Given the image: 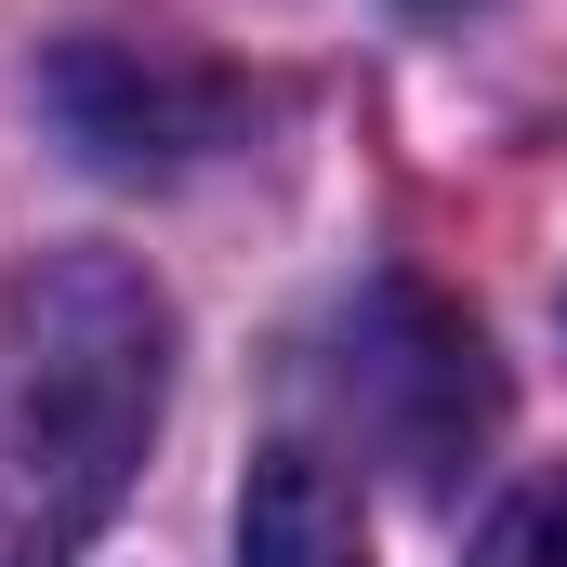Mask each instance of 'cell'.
Wrapping results in <instances>:
<instances>
[{
    "instance_id": "cell-4",
    "label": "cell",
    "mask_w": 567,
    "mask_h": 567,
    "mask_svg": "<svg viewBox=\"0 0 567 567\" xmlns=\"http://www.w3.org/2000/svg\"><path fill=\"white\" fill-rule=\"evenodd\" d=\"M238 567H370L357 475L330 449H265L238 488Z\"/></svg>"
},
{
    "instance_id": "cell-3",
    "label": "cell",
    "mask_w": 567,
    "mask_h": 567,
    "mask_svg": "<svg viewBox=\"0 0 567 567\" xmlns=\"http://www.w3.org/2000/svg\"><path fill=\"white\" fill-rule=\"evenodd\" d=\"M53 120L80 133V158H106V172H172V158H198V145L238 133V93H225V80L158 66V53L93 40V53H66V66H53Z\"/></svg>"
},
{
    "instance_id": "cell-5",
    "label": "cell",
    "mask_w": 567,
    "mask_h": 567,
    "mask_svg": "<svg viewBox=\"0 0 567 567\" xmlns=\"http://www.w3.org/2000/svg\"><path fill=\"white\" fill-rule=\"evenodd\" d=\"M475 567H567V475L515 488V502H502V528L475 542Z\"/></svg>"
},
{
    "instance_id": "cell-2",
    "label": "cell",
    "mask_w": 567,
    "mask_h": 567,
    "mask_svg": "<svg viewBox=\"0 0 567 567\" xmlns=\"http://www.w3.org/2000/svg\"><path fill=\"white\" fill-rule=\"evenodd\" d=\"M330 383H343V410L357 435L410 475V488H449L488 423H502V383H488V330L423 278H383L357 290V317H343V357H330Z\"/></svg>"
},
{
    "instance_id": "cell-1",
    "label": "cell",
    "mask_w": 567,
    "mask_h": 567,
    "mask_svg": "<svg viewBox=\"0 0 567 567\" xmlns=\"http://www.w3.org/2000/svg\"><path fill=\"white\" fill-rule=\"evenodd\" d=\"M172 410V303L133 251H40L0 278V567H66Z\"/></svg>"
}]
</instances>
